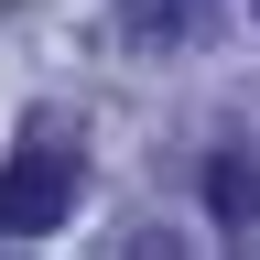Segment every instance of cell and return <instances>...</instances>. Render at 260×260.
<instances>
[{
	"label": "cell",
	"mask_w": 260,
	"mask_h": 260,
	"mask_svg": "<svg viewBox=\"0 0 260 260\" xmlns=\"http://www.w3.org/2000/svg\"><path fill=\"white\" fill-rule=\"evenodd\" d=\"M65 206H76V174L54 152L0 162V239H44V228H65Z\"/></svg>",
	"instance_id": "6da1fadb"
},
{
	"label": "cell",
	"mask_w": 260,
	"mask_h": 260,
	"mask_svg": "<svg viewBox=\"0 0 260 260\" xmlns=\"http://www.w3.org/2000/svg\"><path fill=\"white\" fill-rule=\"evenodd\" d=\"M206 206H217L228 228H249V217H260V174H249V162H206Z\"/></svg>",
	"instance_id": "7a4b0ae2"
},
{
	"label": "cell",
	"mask_w": 260,
	"mask_h": 260,
	"mask_svg": "<svg viewBox=\"0 0 260 260\" xmlns=\"http://www.w3.org/2000/svg\"><path fill=\"white\" fill-rule=\"evenodd\" d=\"M184 11H195V0H130V11H119V22H130V32H141V44H162V32H184Z\"/></svg>",
	"instance_id": "3957f363"
}]
</instances>
